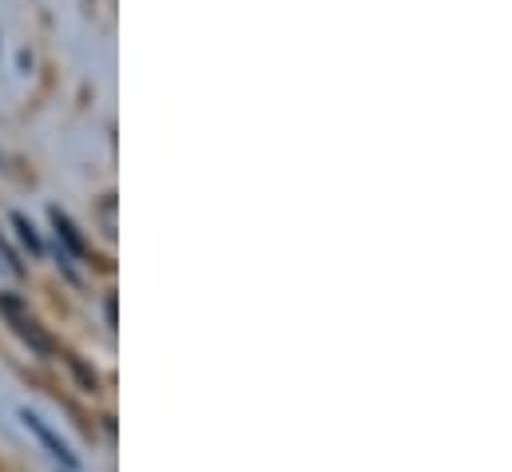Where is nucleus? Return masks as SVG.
<instances>
[{"instance_id":"3","label":"nucleus","mask_w":512,"mask_h":472,"mask_svg":"<svg viewBox=\"0 0 512 472\" xmlns=\"http://www.w3.org/2000/svg\"><path fill=\"white\" fill-rule=\"evenodd\" d=\"M52 227H56V235L68 242V250H72V254H84V242H80V235H76V227H72L56 207H52Z\"/></svg>"},{"instance_id":"2","label":"nucleus","mask_w":512,"mask_h":472,"mask_svg":"<svg viewBox=\"0 0 512 472\" xmlns=\"http://www.w3.org/2000/svg\"><path fill=\"white\" fill-rule=\"evenodd\" d=\"M20 421H24V425H28V429L40 437V445H48V449H52V457H56V461H64V465H76V461H72V453H68V449H64V445L52 437V429H44V421H40L36 413H28V409H24V413H20Z\"/></svg>"},{"instance_id":"1","label":"nucleus","mask_w":512,"mask_h":472,"mask_svg":"<svg viewBox=\"0 0 512 472\" xmlns=\"http://www.w3.org/2000/svg\"><path fill=\"white\" fill-rule=\"evenodd\" d=\"M0 310H4V318L16 326V334H20L36 354H52V350H56V346H52V338H48V334H44V330L24 314V310H20V302H16L12 294H0Z\"/></svg>"},{"instance_id":"4","label":"nucleus","mask_w":512,"mask_h":472,"mask_svg":"<svg viewBox=\"0 0 512 472\" xmlns=\"http://www.w3.org/2000/svg\"><path fill=\"white\" fill-rule=\"evenodd\" d=\"M12 227H16V235H20V242L32 250V254H44V242L36 238V227L24 219V215H12Z\"/></svg>"}]
</instances>
